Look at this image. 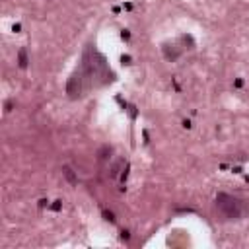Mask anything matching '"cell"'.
<instances>
[{
	"instance_id": "2",
	"label": "cell",
	"mask_w": 249,
	"mask_h": 249,
	"mask_svg": "<svg viewBox=\"0 0 249 249\" xmlns=\"http://www.w3.org/2000/svg\"><path fill=\"white\" fill-rule=\"evenodd\" d=\"M216 210L222 216V220H241L249 214V202L239 196L220 193L216 196Z\"/></svg>"
},
{
	"instance_id": "1",
	"label": "cell",
	"mask_w": 249,
	"mask_h": 249,
	"mask_svg": "<svg viewBox=\"0 0 249 249\" xmlns=\"http://www.w3.org/2000/svg\"><path fill=\"white\" fill-rule=\"evenodd\" d=\"M113 78L115 74L111 72L107 58L95 49V45H88L66 84V93L72 99H80L107 86L109 82H113Z\"/></svg>"
}]
</instances>
